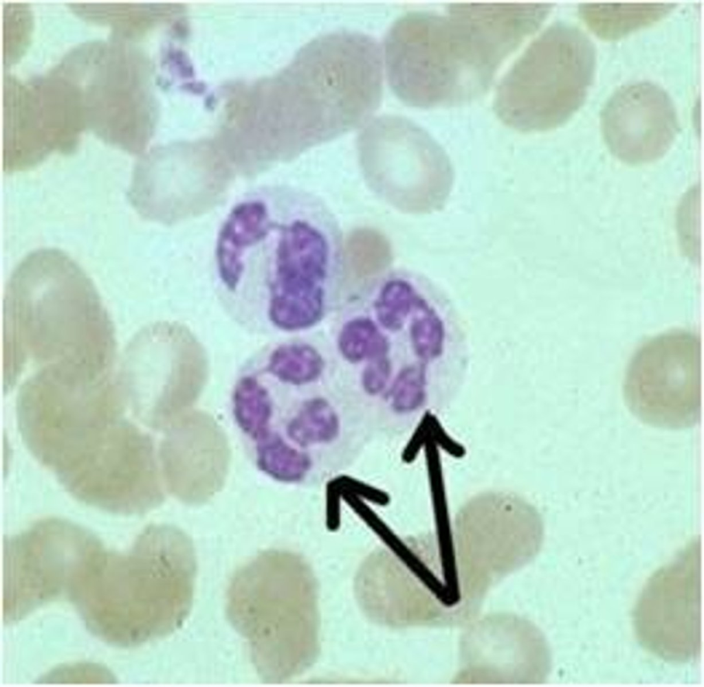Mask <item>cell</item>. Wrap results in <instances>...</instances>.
I'll list each match as a JSON object with an SVG mask.
<instances>
[{"label":"cell","mask_w":704,"mask_h":687,"mask_svg":"<svg viewBox=\"0 0 704 687\" xmlns=\"http://www.w3.org/2000/svg\"><path fill=\"white\" fill-rule=\"evenodd\" d=\"M338 346L342 356L353 363L386 357L389 350L386 336L371 319L366 317L346 322L340 331Z\"/></svg>","instance_id":"5bb4252c"},{"label":"cell","mask_w":704,"mask_h":687,"mask_svg":"<svg viewBox=\"0 0 704 687\" xmlns=\"http://www.w3.org/2000/svg\"><path fill=\"white\" fill-rule=\"evenodd\" d=\"M251 356L273 377L290 386L316 381L324 368L320 352L313 346L300 342L263 346Z\"/></svg>","instance_id":"7c38bea8"},{"label":"cell","mask_w":704,"mask_h":687,"mask_svg":"<svg viewBox=\"0 0 704 687\" xmlns=\"http://www.w3.org/2000/svg\"><path fill=\"white\" fill-rule=\"evenodd\" d=\"M624 397L630 412L646 425L668 429L696 425L701 411L698 335L675 330L644 343L628 363Z\"/></svg>","instance_id":"52a82bcc"},{"label":"cell","mask_w":704,"mask_h":687,"mask_svg":"<svg viewBox=\"0 0 704 687\" xmlns=\"http://www.w3.org/2000/svg\"><path fill=\"white\" fill-rule=\"evenodd\" d=\"M410 326V339L416 355L425 362L441 357L445 342V327L436 311L425 299L415 310Z\"/></svg>","instance_id":"9a60e30c"},{"label":"cell","mask_w":704,"mask_h":687,"mask_svg":"<svg viewBox=\"0 0 704 687\" xmlns=\"http://www.w3.org/2000/svg\"><path fill=\"white\" fill-rule=\"evenodd\" d=\"M538 25L527 3L457 4L444 15L406 14L384 41L389 85L415 107L470 101L487 89L504 60Z\"/></svg>","instance_id":"7a4b0ae2"},{"label":"cell","mask_w":704,"mask_h":687,"mask_svg":"<svg viewBox=\"0 0 704 687\" xmlns=\"http://www.w3.org/2000/svg\"><path fill=\"white\" fill-rule=\"evenodd\" d=\"M390 374L391 365L387 356L368 361L361 376L364 390L370 395L380 394L386 386Z\"/></svg>","instance_id":"e0dca14e"},{"label":"cell","mask_w":704,"mask_h":687,"mask_svg":"<svg viewBox=\"0 0 704 687\" xmlns=\"http://www.w3.org/2000/svg\"><path fill=\"white\" fill-rule=\"evenodd\" d=\"M292 576L286 557L265 553L242 567L228 588V619L246 640L252 663L267 683L284 678L292 669Z\"/></svg>","instance_id":"8992f818"},{"label":"cell","mask_w":704,"mask_h":687,"mask_svg":"<svg viewBox=\"0 0 704 687\" xmlns=\"http://www.w3.org/2000/svg\"><path fill=\"white\" fill-rule=\"evenodd\" d=\"M674 3H584L580 14L598 36L619 38L648 25L668 14Z\"/></svg>","instance_id":"8fae6325"},{"label":"cell","mask_w":704,"mask_h":687,"mask_svg":"<svg viewBox=\"0 0 704 687\" xmlns=\"http://www.w3.org/2000/svg\"><path fill=\"white\" fill-rule=\"evenodd\" d=\"M595 65L594 46L584 32L572 25L553 24L501 82L495 105L498 116L522 131L562 124L584 102Z\"/></svg>","instance_id":"5b68a950"},{"label":"cell","mask_w":704,"mask_h":687,"mask_svg":"<svg viewBox=\"0 0 704 687\" xmlns=\"http://www.w3.org/2000/svg\"><path fill=\"white\" fill-rule=\"evenodd\" d=\"M339 431V418L332 405L322 398L309 399L287 419L267 457L288 447L329 442Z\"/></svg>","instance_id":"30bf717a"},{"label":"cell","mask_w":704,"mask_h":687,"mask_svg":"<svg viewBox=\"0 0 704 687\" xmlns=\"http://www.w3.org/2000/svg\"><path fill=\"white\" fill-rule=\"evenodd\" d=\"M277 91V124L298 142L367 124L382 96L380 49L357 32L318 36L298 52Z\"/></svg>","instance_id":"277c9868"},{"label":"cell","mask_w":704,"mask_h":687,"mask_svg":"<svg viewBox=\"0 0 704 687\" xmlns=\"http://www.w3.org/2000/svg\"><path fill=\"white\" fill-rule=\"evenodd\" d=\"M696 543L650 579L635 611L641 644L674 662L696 657L701 647V556Z\"/></svg>","instance_id":"ba28073f"},{"label":"cell","mask_w":704,"mask_h":687,"mask_svg":"<svg viewBox=\"0 0 704 687\" xmlns=\"http://www.w3.org/2000/svg\"><path fill=\"white\" fill-rule=\"evenodd\" d=\"M344 259L340 223L322 198L263 185L241 195L221 223L213 282L229 314L258 332L270 313L322 298Z\"/></svg>","instance_id":"6da1fadb"},{"label":"cell","mask_w":704,"mask_h":687,"mask_svg":"<svg viewBox=\"0 0 704 687\" xmlns=\"http://www.w3.org/2000/svg\"><path fill=\"white\" fill-rule=\"evenodd\" d=\"M6 357L39 366L82 361L114 346L89 278L65 253L41 249L13 271L6 289Z\"/></svg>","instance_id":"3957f363"},{"label":"cell","mask_w":704,"mask_h":687,"mask_svg":"<svg viewBox=\"0 0 704 687\" xmlns=\"http://www.w3.org/2000/svg\"><path fill=\"white\" fill-rule=\"evenodd\" d=\"M427 372L425 364L417 363L403 368L395 379L389 392L393 409L399 413L413 412L426 398Z\"/></svg>","instance_id":"2e32d148"},{"label":"cell","mask_w":704,"mask_h":687,"mask_svg":"<svg viewBox=\"0 0 704 687\" xmlns=\"http://www.w3.org/2000/svg\"><path fill=\"white\" fill-rule=\"evenodd\" d=\"M601 121L609 150L630 165L660 159L679 130L671 98L660 87L648 82L628 85L615 92L606 103Z\"/></svg>","instance_id":"9c48e42d"},{"label":"cell","mask_w":704,"mask_h":687,"mask_svg":"<svg viewBox=\"0 0 704 687\" xmlns=\"http://www.w3.org/2000/svg\"><path fill=\"white\" fill-rule=\"evenodd\" d=\"M379 289L375 302L377 319L386 329L397 331L423 297L413 282L401 274L387 276Z\"/></svg>","instance_id":"4fadbf2b"}]
</instances>
